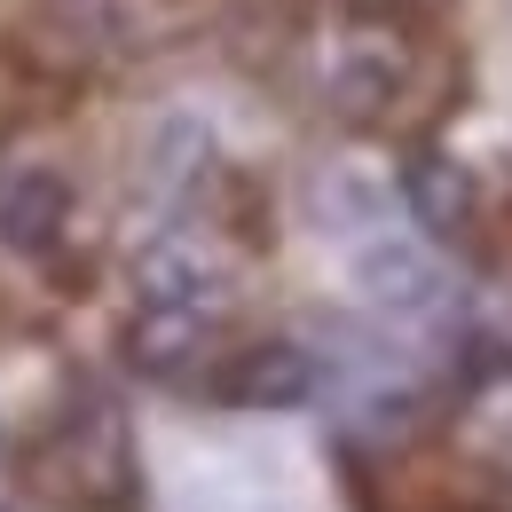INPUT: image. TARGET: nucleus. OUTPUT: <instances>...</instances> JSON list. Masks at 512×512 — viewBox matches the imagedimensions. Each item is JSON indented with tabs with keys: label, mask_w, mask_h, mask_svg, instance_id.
I'll return each instance as SVG.
<instances>
[{
	"label": "nucleus",
	"mask_w": 512,
	"mask_h": 512,
	"mask_svg": "<svg viewBox=\"0 0 512 512\" xmlns=\"http://www.w3.org/2000/svg\"><path fill=\"white\" fill-rule=\"evenodd\" d=\"M410 87H418V32L402 24V8H379V0L355 8L339 24L331 56H323V103H331V119L379 134L402 119Z\"/></svg>",
	"instance_id": "nucleus-2"
},
{
	"label": "nucleus",
	"mask_w": 512,
	"mask_h": 512,
	"mask_svg": "<svg viewBox=\"0 0 512 512\" xmlns=\"http://www.w3.org/2000/svg\"><path fill=\"white\" fill-rule=\"evenodd\" d=\"M119 355L127 371L174 386V379H205L213 371V323L205 316H166V308H134L119 331Z\"/></svg>",
	"instance_id": "nucleus-8"
},
{
	"label": "nucleus",
	"mask_w": 512,
	"mask_h": 512,
	"mask_svg": "<svg viewBox=\"0 0 512 512\" xmlns=\"http://www.w3.org/2000/svg\"><path fill=\"white\" fill-rule=\"evenodd\" d=\"M221 268L197 253L190 237H150L134 253V308H166V316H221Z\"/></svg>",
	"instance_id": "nucleus-7"
},
{
	"label": "nucleus",
	"mask_w": 512,
	"mask_h": 512,
	"mask_svg": "<svg viewBox=\"0 0 512 512\" xmlns=\"http://www.w3.org/2000/svg\"><path fill=\"white\" fill-rule=\"evenodd\" d=\"M182 0H56V24L87 56H142L174 32Z\"/></svg>",
	"instance_id": "nucleus-9"
},
{
	"label": "nucleus",
	"mask_w": 512,
	"mask_h": 512,
	"mask_svg": "<svg viewBox=\"0 0 512 512\" xmlns=\"http://www.w3.org/2000/svg\"><path fill=\"white\" fill-rule=\"evenodd\" d=\"M394 190H402V213L426 229V245H465L481 229V182L449 150H410Z\"/></svg>",
	"instance_id": "nucleus-6"
},
{
	"label": "nucleus",
	"mask_w": 512,
	"mask_h": 512,
	"mask_svg": "<svg viewBox=\"0 0 512 512\" xmlns=\"http://www.w3.org/2000/svg\"><path fill=\"white\" fill-rule=\"evenodd\" d=\"M71 221H79V205H71V182L56 166H40V158H16V166H0V245L24 260H56L71 237Z\"/></svg>",
	"instance_id": "nucleus-4"
},
{
	"label": "nucleus",
	"mask_w": 512,
	"mask_h": 512,
	"mask_svg": "<svg viewBox=\"0 0 512 512\" xmlns=\"http://www.w3.org/2000/svg\"><path fill=\"white\" fill-rule=\"evenodd\" d=\"M316 213H323V229H363V221H379L386 213V197L363 182V174H339V182H323L316 190Z\"/></svg>",
	"instance_id": "nucleus-11"
},
{
	"label": "nucleus",
	"mask_w": 512,
	"mask_h": 512,
	"mask_svg": "<svg viewBox=\"0 0 512 512\" xmlns=\"http://www.w3.org/2000/svg\"><path fill=\"white\" fill-rule=\"evenodd\" d=\"M355 292L379 308V316H442L449 300H457V284H449V268L426 245H402V237H379V245H363L355 253Z\"/></svg>",
	"instance_id": "nucleus-5"
},
{
	"label": "nucleus",
	"mask_w": 512,
	"mask_h": 512,
	"mask_svg": "<svg viewBox=\"0 0 512 512\" xmlns=\"http://www.w3.org/2000/svg\"><path fill=\"white\" fill-rule=\"evenodd\" d=\"M197 386L221 410H300L323 386V363H316V347H300V339H245V347L213 355V371Z\"/></svg>",
	"instance_id": "nucleus-3"
},
{
	"label": "nucleus",
	"mask_w": 512,
	"mask_h": 512,
	"mask_svg": "<svg viewBox=\"0 0 512 512\" xmlns=\"http://www.w3.org/2000/svg\"><path fill=\"white\" fill-rule=\"evenodd\" d=\"M213 174V134L197 119H166L142 150V197L166 213V205H190V190Z\"/></svg>",
	"instance_id": "nucleus-10"
},
{
	"label": "nucleus",
	"mask_w": 512,
	"mask_h": 512,
	"mask_svg": "<svg viewBox=\"0 0 512 512\" xmlns=\"http://www.w3.org/2000/svg\"><path fill=\"white\" fill-rule=\"evenodd\" d=\"M16 489L56 512H134V434L111 394L71 386L16 442Z\"/></svg>",
	"instance_id": "nucleus-1"
}]
</instances>
